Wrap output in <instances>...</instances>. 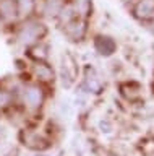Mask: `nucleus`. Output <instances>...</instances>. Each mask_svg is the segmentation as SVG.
<instances>
[{"label":"nucleus","mask_w":154,"mask_h":156,"mask_svg":"<svg viewBox=\"0 0 154 156\" xmlns=\"http://www.w3.org/2000/svg\"><path fill=\"white\" fill-rule=\"evenodd\" d=\"M8 31L12 33V39L20 49L26 51L28 47L34 46L36 42L44 41L49 36V26L47 21L42 20L39 15L33 18L20 20L15 26L10 28Z\"/></svg>","instance_id":"1"},{"label":"nucleus","mask_w":154,"mask_h":156,"mask_svg":"<svg viewBox=\"0 0 154 156\" xmlns=\"http://www.w3.org/2000/svg\"><path fill=\"white\" fill-rule=\"evenodd\" d=\"M49 88L23 78L21 86L16 93V104L28 115H37L46 107V102L49 99Z\"/></svg>","instance_id":"2"},{"label":"nucleus","mask_w":154,"mask_h":156,"mask_svg":"<svg viewBox=\"0 0 154 156\" xmlns=\"http://www.w3.org/2000/svg\"><path fill=\"white\" fill-rule=\"evenodd\" d=\"M20 76L25 80L36 81L50 90L57 83V68L52 65V62H29L26 72Z\"/></svg>","instance_id":"3"},{"label":"nucleus","mask_w":154,"mask_h":156,"mask_svg":"<svg viewBox=\"0 0 154 156\" xmlns=\"http://www.w3.org/2000/svg\"><path fill=\"white\" fill-rule=\"evenodd\" d=\"M80 75H81L80 63L76 60V57L71 54V51L62 52L59 70H57V81H60V85L65 90H70L71 86H75L78 83Z\"/></svg>","instance_id":"4"},{"label":"nucleus","mask_w":154,"mask_h":156,"mask_svg":"<svg viewBox=\"0 0 154 156\" xmlns=\"http://www.w3.org/2000/svg\"><path fill=\"white\" fill-rule=\"evenodd\" d=\"M20 141L33 151H44L50 145L49 135L42 129L34 125H25L20 130Z\"/></svg>","instance_id":"5"},{"label":"nucleus","mask_w":154,"mask_h":156,"mask_svg":"<svg viewBox=\"0 0 154 156\" xmlns=\"http://www.w3.org/2000/svg\"><path fill=\"white\" fill-rule=\"evenodd\" d=\"M60 31L68 42L81 44V42L86 41V37H88V34H89V20L76 16L75 20H71L68 24H65Z\"/></svg>","instance_id":"6"},{"label":"nucleus","mask_w":154,"mask_h":156,"mask_svg":"<svg viewBox=\"0 0 154 156\" xmlns=\"http://www.w3.org/2000/svg\"><path fill=\"white\" fill-rule=\"evenodd\" d=\"M102 86H104V81H102V78H101L99 72L96 70L91 63H88V65L81 70L80 88L86 93V94H98V93L102 91Z\"/></svg>","instance_id":"7"},{"label":"nucleus","mask_w":154,"mask_h":156,"mask_svg":"<svg viewBox=\"0 0 154 156\" xmlns=\"http://www.w3.org/2000/svg\"><path fill=\"white\" fill-rule=\"evenodd\" d=\"M20 21L15 0H0V28L10 29Z\"/></svg>","instance_id":"8"},{"label":"nucleus","mask_w":154,"mask_h":156,"mask_svg":"<svg viewBox=\"0 0 154 156\" xmlns=\"http://www.w3.org/2000/svg\"><path fill=\"white\" fill-rule=\"evenodd\" d=\"M93 47L98 55L109 58L117 52V41L109 34H96L93 37Z\"/></svg>","instance_id":"9"},{"label":"nucleus","mask_w":154,"mask_h":156,"mask_svg":"<svg viewBox=\"0 0 154 156\" xmlns=\"http://www.w3.org/2000/svg\"><path fill=\"white\" fill-rule=\"evenodd\" d=\"M52 49L47 39L36 42L34 46L28 47L25 51V58L28 62H50Z\"/></svg>","instance_id":"10"},{"label":"nucleus","mask_w":154,"mask_h":156,"mask_svg":"<svg viewBox=\"0 0 154 156\" xmlns=\"http://www.w3.org/2000/svg\"><path fill=\"white\" fill-rule=\"evenodd\" d=\"M133 16L141 23L154 20V0H135L132 3Z\"/></svg>","instance_id":"11"},{"label":"nucleus","mask_w":154,"mask_h":156,"mask_svg":"<svg viewBox=\"0 0 154 156\" xmlns=\"http://www.w3.org/2000/svg\"><path fill=\"white\" fill-rule=\"evenodd\" d=\"M67 0H39L37 15L46 21H54Z\"/></svg>","instance_id":"12"},{"label":"nucleus","mask_w":154,"mask_h":156,"mask_svg":"<svg viewBox=\"0 0 154 156\" xmlns=\"http://www.w3.org/2000/svg\"><path fill=\"white\" fill-rule=\"evenodd\" d=\"M16 10H18V18L26 20L37 16V10H39V0H15Z\"/></svg>","instance_id":"13"},{"label":"nucleus","mask_w":154,"mask_h":156,"mask_svg":"<svg viewBox=\"0 0 154 156\" xmlns=\"http://www.w3.org/2000/svg\"><path fill=\"white\" fill-rule=\"evenodd\" d=\"M76 16H78V15H76V12H75L71 0H67L65 5L62 7V10L59 12V15H57V18L54 20V23L57 24V28H59V29H62L65 24H68L71 20H75Z\"/></svg>","instance_id":"14"},{"label":"nucleus","mask_w":154,"mask_h":156,"mask_svg":"<svg viewBox=\"0 0 154 156\" xmlns=\"http://www.w3.org/2000/svg\"><path fill=\"white\" fill-rule=\"evenodd\" d=\"M15 104H16V101H15L13 93L5 86V83L0 81V117L5 115L7 111L10 109V107H13Z\"/></svg>","instance_id":"15"},{"label":"nucleus","mask_w":154,"mask_h":156,"mask_svg":"<svg viewBox=\"0 0 154 156\" xmlns=\"http://www.w3.org/2000/svg\"><path fill=\"white\" fill-rule=\"evenodd\" d=\"M71 3H73V8L80 18L89 20L93 16V0H71Z\"/></svg>","instance_id":"16"},{"label":"nucleus","mask_w":154,"mask_h":156,"mask_svg":"<svg viewBox=\"0 0 154 156\" xmlns=\"http://www.w3.org/2000/svg\"><path fill=\"white\" fill-rule=\"evenodd\" d=\"M120 91L122 94L130 101H136L139 96H141V86L136 81H125L120 85Z\"/></svg>","instance_id":"17"},{"label":"nucleus","mask_w":154,"mask_h":156,"mask_svg":"<svg viewBox=\"0 0 154 156\" xmlns=\"http://www.w3.org/2000/svg\"><path fill=\"white\" fill-rule=\"evenodd\" d=\"M59 111H60V114H62V115H68L70 112H71V106H70V102H68V101H60V104H59Z\"/></svg>","instance_id":"18"},{"label":"nucleus","mask_w":154,"mask_h":156,"mask_svg":"<svg viewBox=\"0 0 154 156\" xmlns=\"http://www.w3.org/2000/svg\"><path fill=\"white\" fill-rule=\"evenodd\" d=\"M5 133H7V130H5V125H3L2 122H0V140H2L3 136H5Z\"/></svg>","instance_id":"19"},{"label":"nucleus","mask_w":154,"mask_h":156,"mask_svg":"<svg viewBox=\"0 0 154 156\" xmlns=\"http://www.w3.org/2000/svg\"><path fill=\"white\" fill-rule=\"evenodd\" d=\"M122 2H125V3H133L135 0H122Z\"/></svg>","instance_id":"20"}]
</instances>
